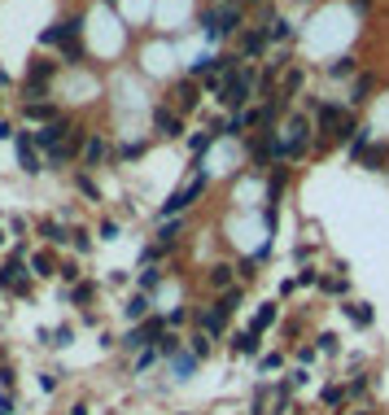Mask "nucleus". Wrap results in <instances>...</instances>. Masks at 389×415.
<instances>
[{
  "mask_svg": "<svg viewBox=\"0 0 389 415\" xmlns=\"http://www.w3.org/2000/svg\"><path fill=\"white\" fill-rule=\"evenodd\" d=\"M346 398H350V393H346V385H328V389H323V407H342Z\"/></svg>",
  "mask_w": 389,
  "mask_h": 415,
  "instance_id": "obj_27",
  "label": "nucleus"
},
{
  "mask_svg": "<svg viewBox=\"0 0 389 415\" xmlns=\"http://www.w3.org/2000/svg\"><path fill=\"white\" fill-rule=\"evenodd\" d=\"M284 184H289V166H284V162H275V166H271V175H267V206L280 202Z\"/></svg>",
  "mask_w": 389,
  "mask_h": 415,
  "instance_id": "obj_9",
  "label": "nucleus"
},
{
  "mask_svg": "<svg viewBox=\"0 0 389 415\" xmlns=\"http://www.w3.org/2000/svg\"><path fill=\"white\" fill-rule=\"evenodd\" d=\"M201 193H206V179L197 175V179H192V184H188V188H180V193H175V197H171V202H167V206H162V219H180V214H184V210H188L192 202H197V197H201Z\"/></svg>",
  "mask_w": 389,
  "mask_h": 415,
  "instance_id": "obj_4",
  "label": "nucleus"
},
{
  "mask_svg": "<svg viewBox=\"0 0 389 415\" xmlns=\"http://www.w3.org/2000/svg\"><path fill=\"white\" fill-rule=\"evenodd\" d=\"M101 158H105V140H101V136H92V140L84 144V162H88V166H96Z\"/></svg>",
  "mask_w": 389,
  "mask_h": 415,
  "instance_id": "obj_24",
  "label": "nucleus"
},
{
  "mask_svg": "<svg viewBox=\"0 0 389 415\" xmlns=\"http://www.w3.org/2000/svg\"><path fill=\"white\" fill-rule=\"evenodd\" d=\"M18 271H22V267H18V262H9V267H5V271H0V285H18Z\"/></svg>",
  "mask_w": 389,
  "mask_h": 415,
  "instance_id": "obj_37",
  "label": "nucleus"
},
{
  "mask_svg": "<svg viewBox=\"0 0 389 415\" xmlns=\"http://www.w3.org/2000/svg\"><path fill=\"white\" fill-rule=\"evenodd\" d=\"M241 53H245L250 61L263 57V53H267V31H263V27H250L245 36H241Z\"/></svg>",
  "mask_w": 389,
  "mask_h": 415,
  "instance_id": "obj_7",
  "label": "nucleus"
},
{
  "mask_svg": "<svg viewBox=\"0 0 389 415\" xmlns=\"http://www.w3.org/2000/svg\"><path fill=\"white\" fill-rule=\"evenodd\" d=\"M215 5H228V0H215Z\"/></svg>",
  "mask_w": 389,
  "mask_h": 415,
  "instance_id": "obj_45",
  "label": "nucleus"
},
{
  "mask_svg": "<svg viewBox=\"0 0 389 415\" xmlns=\"http://www.w3.org/2000/svg\"><path fill=\"white\" fill-rule=\"evenodd\" d=\"M66 131H70L66 123H48L44 131H36V140H40V144H48V149H53V153H57V149H61L57 140H61V136H66Z\"/></svg>",
  "mask_w": 389,
  "mask_h": 415,
  "instance_id": "obj_18",
  "label": "nucleus"
},
{
  "mask_svg": "<svg viewBox=\"0 0 389 415\" xmlns=\"http://www.w3.org/2000/svg\"><path fill=\"white\" fill-rule=\"evenodd\" d=\"M201 27H206V40L228 36V31L241 27V5H232V0H228V5H215V9H210L206 18H201Z\"/></svg>",
  "mask_w": 389,
  "mask_h": 415,
  "instance_id": "obj_3",
  "label": "nucleus"
},
{
  "mask_svg": "<svg viewBox=\"0 0 389 415\" xmlns=\"http://www.w3.org/2000/svg\"><path fill=\"white\" fill-rule=\"evenodd\" d=\"M328 149H333V140H323V136H319V140L311 144V153H315V158H323V153H328Z\"/></svg>",
  "mask_w": 389,
  "mask_h": 415,
  "instance_id": "obj_42",
  "label": "nucleus"
},
{
  "mask_svg": "<svg viewBox=\"0 0 389 415\" xmlns=\"http://www.w3.org/2000/svg\"><path fill=\"white\" fill-rule=\"evenodd\" d=\"M197 324H201V332H210V337H219V332L228 328V310L210 306V310H201V315H197Z\"/></svg>",
  "mask_w": 389,
  "mask_h": 415,
  "instance_id": "obj_10",
  "label": "nucleus"
},
{
  "mask_svg": "<svg viewBox=\"0 0 389 415\" xmlns=\"http://www.w3.org/2000/svg\"><path fill=\"white\" fill-rule=\"evenodd\" d=\"M241 297H245V293H241V289H228V293H223V297H219V302H215V306H219V310H228V315H232V310L241 306Z\"/></svg>",
  "mask_w": 389,
  "mask_h": 415,
  "instance_id": "obj_29",
  "label": "nucleus"
},
{
  "mask_svg": "<svg viewBox=\"0 0 389 415\" xmlns=\"http://www.w3.org/2000/svg\"><path fill=\"white\" fill-rule=\"evenodd\" d=\"M232 276H236V267H228V262H215V267H210V289H215V293H228L232 289Z\"/></svg>",
  "mask_w": 389,
  "mask_h": 415,
  "instance_id": "obj_12",
  "label": "nucleus"
},
{
  "mask_svg": "<svg viewBox=\"0 0 389 415\" xmlns=\"http://www.w3.org/2000/svg\"><path fill=\"white\" fill-rule=\"evenodd\" d=\"M26 119H36V123H44V127H48V123H57V119H53V105H40V101H36V105H26Z\"/></svg>",
  "mask_w": 389,
  "mask_h": 415,
  "instance_id": "obj_26",
  "label": "nucleus"
},
{
  "mask_svg": "<svg viewBox=\"0 0 389 415\" xmlns=\"http://www.w3.org/2000/svg\"><path fill=\"white\" fill-rule=\"evenodd\" d=\"M162 328H167V319H144L140 328H132V332H127V350H144V345H153L158 337H162Z\"/></svg>",
  "mask_w": 389,
  "mask_h": 415,
  "instance_id": "obj_5",
  "label": "nucleus"
},
{
  "mask_svg": "<svg viewBox=\"0 0 389 415\" xmlns=\"http://www.w3.org/2000/svg\"><path fill=\"white\" fill-rule=\"evenodd\" d=\"M346 393H350V398H363V393H367V380H363V376H354L350 385H346Z\"/></svg>",
  "mask_w": 389,
  "mask_h": 415,
  "instance_id": "obj_36",
  "label": "nucleus"
},
{
  "mask_svg": "<svg viewBox=\"0 0 389 415\" xmlns=\"http://www.w3.org/2000/svg\"><path fill=\"white\" fill-rule=\"evenodd\" d=\"M171 368L180 372V376H188V372H192V354H175V359H171Z\"/></svg>",
  "mask_w": 389,
  "mask_h": 415,
  "instance_id": "obj_34",
  "label": "nucleus"
},
{
  "mask_svg": "<svg viewBox=\"0 0 389 415\" xmlns=\"http://www.w3.org/2000/svg\"><path fill=\"white\" fill-rule=\"evenodd\" d=\"M385 162H389V149H385V144H372L359 166H367V171H385Z\"/></svg>",
  "mask_w": 389,
  "mask_h": 415,
  "instance_id": "obj_19",
  "label": "nucleus"
},
{
  "mask_svg": "<svg viewBox=\"0 0 389 415\" xmlns=\"http://www.w3.org/2000/svg\"><path fill=\"white\" fill-rule=\"evenodd\" d=\"M254 92H258V79H254V66H241V70L228 79V92L219 96L223 105H232L236 114H241V105L245 101H254Z\"/></svg>",
  "mask_w": 389,
  "mask_h": 415,
  "instance_id": "obj_2",
  "label": "nucleus"
},
{
  "mask_svg": "<svg viewBox=\"0 0 389 415\" xmlns=\"http://www.w3.org/2000/svg\"><path fill=\"white\" fill-rule=\"evenodd\" d=\"M158 280H162V271H158V267H144V271H140V285H144V289H153Z\"/></svg>",
  "mask_w": 389,
  "mask_h": 415,
  "instance_id": "obj_35",
  "label": "nucleus"
},
{
  "mask_svg": "<svg viewBox=\"0 0 389 415\" xmlns=\"http://www.w3.org/2000/svg\"><path fill=\"white\" fill-rule=\"evenodd\" d=\"M180 227H184L180 219H171V223H162V232H158V245H162V249H171L175 241H180Z\"/></svg>",
  "mask_w": 389,
  "mask_h": 415,
  "instance_id": "obj_22",
  "label": "nucleus"
},
{
  "mask_svg": "<svg viewBox=\"0 0 389 415\" xmlns=\"http://www.w3.org/2000/svg\"><path fill=\"white\" fill-rule=\"evenodd\" d=\"M311 254H315V245H298V249H293V258L302 262V267H306V262H311Z\"/></svg>",
  "mask_w": 389,
  "mask_h": 415,
  "instance_id": "obj_39",
  "label": "nucleus"
},
{
  "mask_svg": "<svg viewBox=\"0 0 389 415\" xmlns=\"http://www.w3.org/2000/svg\"><path fill=\"white\" fill-rule=\"evenodd\" d=\"M158 350L167 354V359H175V354H180V337H171V332H162V337H158Z\"/></svg>",
  "mask_w": 389,
  "mask_h": 415,
  "instance_id": "obj_28",
  "label": "nucleus"
},
{
  "mask_svg": "<svg viewBox=\"0 0 389 415\" xmlns=\"http://www.w3.org/2000/svg\"><path fill=\"white\" fill-rule=\"evenodd\" d=\"M350 9L359 13V18H367V13H372V0H350Z\"/></svg>",
  "mask_w": 389,
  "mask_h": 415,
  "instance_id": "obj_41",
  "label": "nucleus"
},
{
  "mask_svg": "<svg viewBox=\"0 0 389 415\" xmlns=\"http://www.w3.org/2000/svg\"><path fill=\"white\" fill-rule=\"evenodd\" d=\"M311 119H315V131H323V140H333V144L337 140L350 144L354 127H359V123H354V114H350V105H337V101H323Z\"/></svg>",
  "mask_w": 389,
  "mask_h": 415,
  "instance_id": "obj_1",
  "label": "nucleus"
},
{
  "mask_svg": "<svg viewBox=\"0 0 389 415\" xmlns=\"http://www.w3.org/2000/svg\"><path fill=\"white\" fill-rule=\"evenodd\" d=\"M367 149H372V127H354V136H350V144H346V158L350 162H363V153H367Z\"/></svg>",
  "mask_w": 389,
  "mask_h": 415,
  "instance_id": "obj_8",
  "label": "nucleus"
},
{
  "mask_svg": "<svg viewBox=\"0 0 389 415\" xmlns=\"http://www.w3.org/2000/svg\"><path fill=\"white\" fill-rule=\"evenodd\" d=\"M175 96H180V114L197 110V101H201V96H197V83H192V79H184L180 88H175Z\"/></svg>",
  "mask_w": 389,
  "mask_h": 415,
  "instance_id": "obj_17",
  "label": "nucleus"
},
{
  "mask_svg": "<svg viewBox=\"0 0 389 415\" xmlns=\"http://www.w3.org/2000/svg\"><path fill=\"white\" fill-rule=\"evenodd\" d=\"M245 5H267V0H245Z\"/></svg>",
  "mask_w": 389,
  "mask_h": 415,
  "instance_id": "obj_44",
  "label": "nucleus"
},
{
  "mask_svg": "<svg viewBox=\"0 0 389 415\" xmlns=\"http://www.w3.org/2000/svg\"><path fill=\"white\" fill-rule=\"evenodd\" d=\"M258 337H263V332H241V337L232 341V350L236 354H258Z\"/></svg>",
  "mask_w": 389,
  "mask_h": 415,
  "instance_id": "obj_21",
  "label": "nucleus"
},
{
  "mask_svg": "<svg viewBox=\"0 0 389 415\" xmlns=\"http://www.w3.org/2000/svg\"><path fill=\"white\" fill-rule=\"evenodd\" d=\"M18 158H22V166H26V171H31V175H36V171H40V158H36V149H31V140H26V136L18 140Z\"/></svg>",
  "mask_w": 389,
  "mask_h": 415,
  "instance_id": "obj_23",
  "label": "nucleus"
},
{
  "mask_svg": "<svg viewBox=\"0 0 389 415\" xmlns=\"http://www.w3.org/2000/svg\"><path fill=\"white\" fill-rule=\"evenodd\" d=\"M153 123H158V131H167V136H180V131H184V119H180V114H171V110H158Z\"/></svg>",
  "mask_w": 389,
  "mask_h": 415,
  "instance_id": "obj_16",
  "label": "nucleus"
},
{
  "mask_svg": "<svg viewBox=\"0 0 389 415\" xmlns=\"http://www.w3.org/2000/svg\"><path fill=\"white\" fill-rule=\"evenodd\" d=\"M144 315H149V297L136 293L132 302H127V319H144Z\"/></svg>",
  "mask_w": 389,
  "mask_h": 415,
  "instance_id": "obj_25",
  "label": "nucleus"
},
{
  "mask_svg": "<svg viewBox=\"0 0 389 415\" xmlns=\"http://www.w3.org/2000/svg\"><path fill=\"white\" fill-rule=\"evenodd\" d=\"M319 280H323V276H319L315 267H302V276H298V285H302V289H319Z\"/></svg>",
  "mask_w": 389,
  "mask_h": 415,
  "instance_id": "obj_33",
  "label": "nucleus"
},
{
  "mask_svg": "<svg viewBox=\"0 0 389 415\" xmlns=\"http://www.w3.org/2000/svg\"><path fill=\"white\" fill-rule=\"evenodd\" d=\"M280 363H284L280 354H267V359H263V372H275V368H280Z\"/></svg>",
  "mask_w": 389,
  "mask_h": 415,
  "instance_id": "obj_43",
  "label": "nucleus"
},
{
  "mask_svg": "<svg viewBox=\"0 0 389 415\" xmlns=\"http://www.w3.org/2000/svg\"><path fill=\"white\" fill-rule=\"evenodd\" d=\"M36 271L48 276V271H53V258H48V254H36Z\"/></svg>",
  "mask_w": 389,
  "mask_h": 415,
  "instance_id": "obj_40",
  "label": "nucleus"
},
{
  "mask_svg": "<svg viewBox=\"0 0 389 415\" xmlns=\"http://www.w3.org/2000/svg\"><path fill=\"white\" fill-rule=\"evenodd\" d=\"M263 31H267V44H289V40H293V22H284V18L267 22Z\"/></svg>",
  "mask_w": 389,
  "mask_h": 415,
  "instance_id": "obj_14",
  "label": "nucleus"
},
{
  "mask_svg": "<svg viewBox=\"0 0 389 415\" xmlns=\"http://www.w3.org/2000/svg\"><path fill=\"white\" fill-rule=\"evenodd\" d=\"M315 350H319V354H337V337H333V332H319V337H315Z\"/></svg>",
  "mask_w": 389,
  "mask_h": 415,
  "instance_id": "obj_31",
  "label": "nucleus"
},
{
  "mask_svg": "<svg viewBox=\"0 0 389 415\" xmlns=\"http://www.w3.org/2000/svg\"><path fill=\"white\" fill-rule=\"evenodd\" d=\"M210 350V332H197V337H192V354H206Z\"/></svg>",
  "mask_w": 389,
  "mask_h": 415,
  "instance_id": "obj_38",
  "label": "nucleus"
},
{
  "mask_svg": "<svg viewBox=\"0 0 389 415\" xmlns=\"http://www.w3.org/2000/svg\"><path fill=\"white\" fill-rule=\"evenodd\" d=\"M354 75H359V57H354V53L328 61V79H354Z\"/></svg>",
  "mask_w": 389,
  "mask_h": 415,
  "instance_id": "obj_11",
  "label": "nucleus"
},
{
  "mask_svg": "<svg viewBox=\"0 0 389 415\" xmlns=\"http://www.w3.org/2000/svg\"><path fill=\"white\" fill-rule=\"evenodd\" d=\"M236 276L245 280V285H254V280H258V262H254V258H245V262L236 267Z\"/></svg>",
  "mask_w": 389,
  "mask_h": 415,
  "instance_id": "obj_32",
  "label": "nucleus"
},
{
  "mask_svg": "<svg viewBox=\"0 0 389 415\" xmlns=\"http://www.w3.org/2000/svg\"><path fill=\"white\" fill-rule=\"evenodd\" d=\"M306 5H311V0H306Z\"/></svg>",
  "mask_w": 389,
  "mask_h": 415,
  "instance_id": "obj_46",
  "label": "nucleus"
},
{
  "mask_svg": "<svg viewBox=\"0 0 389 415\" xmlns=\"http://www.w3.org/2000/svg\"><path fill=\"white\" fill-rule=\"evenodd\" d=\"M215 136H219V131H201V136H192V140H188V149H192V153H201V149L215 144Z\"/></svg>",
  "mask_w": 389,
  "mask_h": 415,
  "instance_id": "obj_30",
  "label": "nucleus"
},
{
  "mask_svg": "<svg viewBox=\"0 0 389 415\" xmlns=\"http://www.w3.org/2000/svg\"><path fill=\"white\" fill-rule=\"evenodd\" d=\"M342 315H346V319H350L354 328H372V306H367V302H350V297H346Z\"/></svg>",
  "mask_w": 389,
  "mask_h": 415,
  "instance_id": "obj_13",
  "label": "nucleus"
},
{
  "mask_svg": "<svg viewBox=\"0 0 389 415\" xmlns=\"http://www.w3.org/2000/svg\"><path fill=\"white\" fill-rule=\"evenodd\" d=\"M319 293L346 297V293H350V280H346V276H323V280H319Z\"/></svg>",
  "mask_w": 389,
  "mask_h": 415,
  "instance_id": "obj_20",
  "label": "nucleus"
},
{
  "mask_svg": "<svg viewBox=\"0 0 389 415\" xmlns=\"http://www.w3.org/2000/svg\"><path fill=\"white\" fill-rule=\"evenodd\" d=\"M376 75H372V70H359V75H354V83H350V105L354 110H359V105H367L372 101V92H376Z\"/></svg>",
  "mask_w": 389,
  "mask_h": 415,
  "instance_id": "obj_6",
  "label": "nucleus"
},
{
  "mask_svg": "<svg viewBox=\"0 0 389 415\" xmlns=\"http://www.w3.org/2000/svg\"><path fill=\"white\" fill-rule=\"evenodd\" d=\"M275 319H280V306H275V302H263V306H258V315H254V328H250V332H267Z\"/></svg>",
  "mask_w": 389,
  "mask_h": 415,
  "instance_id": "obj_15",
  "label": "nucleus"
}]
</instances>
